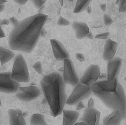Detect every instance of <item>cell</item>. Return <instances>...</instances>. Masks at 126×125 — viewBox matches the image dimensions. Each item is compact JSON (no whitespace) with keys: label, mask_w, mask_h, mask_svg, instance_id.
Wrapping results in <instances>:
<instances>
[{"label":"cell","mask_w":126,"mask_h":125,"mask_svg":"<svg viewBox=\"0 0 126 125\" xmlns=\"http://www.w3.org/2000/svg\"><path fill=\"white\" fill-rule=\"evenodd\" d=\"M47 16L38 13L24 19L10 33L9 45L12 50L31 53L39 38Z\"/></svg>","instance_id":"6da1fadb"},{"label":"cell","mask_w":126,"mask_h":125,"mask_svg":"<svg viewBox=\"0 0 126 125\" xmlns=\"http://www.w3.org/2000/svg\"><path fill=\"white\" fill-rule=\"evenodd\" d=\"M92 93L108 107L119 111L126 117L125 91L116 77L111 81H97L91 86Z\"/></svg>","instance_id":"7a4b0ae2"},{"label":"cell","mask_w":126,"mask_h":125,"mask_svg":"<svg viewBox=\"0 0 126 125\" xmlns=\"http://www.w3.org/2000/svg\"><path fill=\"white\" fill-rule=\"evenodd\" d=\"M40 84L52 115L56 117L62 113L67 100L63 76L58 73L53 72L44 76Z\"/></svg>","instance_id":"3957f363"},{"label":"cell","mask_w":126,"mask_h":125,"mask_svg":"<svg viewBox=\"0 0 126 125\" xmlns=\"http://www.w3.org/2000/svg\"><path fill=\"white\" fill-rule=\"evenodd\" d=\"M11 77L17 82H29L30 76L26 61L22 54L16 57L13 65Z\"/></svg>","instance_id":"277c9868"},{"label":"cell","mask_w":126,"mask_h":125,"mask_svg":"<svg viewBox=\"0 0 126 125\" xmlns=\"http://www.w3.org/2000/svg\"><path fill=\"white\" fill-rule=\"evenodd\" d=\"M92 93L91 87L79 83L75 86L73 90L66 100V104L69 105L77 104L78 102L88 98Z\"/></svg>","instance_id":"5b68a950"},{"label":"cell","mask_w":126,"mask_h":125,"mask_svg":"<svg viewBox=\"0 0 126 125\" xmlns=\"http://www.w3.org/2000/svg\"><path fill=\"white\" fill-rule=\"evenodd\" d=\"M63 61V81L65 84L75 87L79 83V79L76 73L74 65L69 58L64 59Z\"/></svg>","instance_id":"8992f818"},{"label":"cell","mask_w":126,"mask_h":125,"mask_svg":"<svg viewBox=\"0 0 126 125\" xmlns=\"http://www.w3.org/2000/svg\"><path fill=\"white\" fill-rule=\"evenodd\" d=\"M19 88V82L12 79L11 73H0V92L8 94L13 93L18 91Z\"/></svg>","instance_id":"52a82bcc"},{"label":"cell","mask_w":126,"mask_h":125,"mask_svg":"<svg viewBox=\"0 0 126 125\" xmlns=\"http://www.w3.org/2000/svg\"><path fill=\"white\" fill-rule=\"evenodd\" d=\"M18 90L19 92L16 94V97L18 99L25 102L34 100L41 94L40 89L35 86L20 87Z\"/></svg>","instance_id":"ba28073f"},{"label":"cell","mask_w":126,"mask_h":125,"mask_svg":"<svg viewBox=\"0 0 126 125\" xmlns=\"http://www.w3.org/2000/svg\"><path fill=\"white\" fill-rule=\"evenodd\" d=\"M100 76V69L96 64H92L86 69L79 80V83L91 87L97 81Z\"/></svg>","instance_id":"9c48e42d"},{"label":"cell","mask_w":126,"mask_h":125,"mask_svg":"<svg viewBox=\"0 0 126 125\" xmlns=\"http://www.w3.org/2000/svg\"><path fill=\"white\" fill-rule=\"evenodd\" d=\"M101 112L94 108H86L85 110L82 122L87 125H99Z\"/></svg>","instance_id":"30bf717a"},{"label":"cell","mask_w":126,"mask_h":125,"mask_svg":"<svg viewBox=\"0 0 126 125\" xmlns=\"http://www.w3.org/2000/svg\"><path fill=\"white\" fill-rule=\"evenodd\" d=\"M122 65L120 58H112L108 61L107 66V80L111 81L117 77Z\"/></svg>","instance_id":"8fae6325"},{"label":"cell","mask_w":126,"mask_h":125,"mask_svg":"<svg viewBox=\"0 0 126 125\" xmlns=\"http://www.w3.org/2000/svg\"><path fill=\"white\" fill-rule=\"evenodd\" d=\"M50 42L53 55L57 60L62 61L69 58L68 52L59 41L53 39L50 40Z\"/></svg>","instance_id":"7c38bea8"},{"label":"cell","mask_w":126,"mask_h":125,"mask_svg":"<svg viewBox=\"0 0 126 125\" xmlns=\"http://www.w3.org/2000/svg\"><path fill=\"white\" fill-rule=\"evenodd\" d=\"M118 48V43L113 40L108 39L105 42L103 58L104 60L109 61L114 58Z\"/></svg>","instance_id":"4fadbf2b"},{"label":"cell","mask_w":126,"mask_h":125,"mask_svg":"<svg viewBox=\"0 0 126 125\" xmlns=\"http://www.w3.org/2000/svg\"><path fill=\"white\" fill-rule=\"evenodd\" d=\"M10 125H26V123L21 111L19 109L8 110Z\"/></svg>","instance_id":"5bb4252c"},{"label":"cell","mask_w":126,"mask_h":125,"mask_svg":"<svg viewBox=\"0 0 126 125\" xmlns=\"http://www.w3.org/2000/svg\"><path fill=\"white\" fill-rule=\"evenodd\" d=\"M125 119L119 111L114 110L111 113L104 117L103 120V124L120 125L121 121Z\"/></svg>","instance_id":"9a60e30c"},{"label":"cell","mask_w":126,"mask_h":125,"mask_svg":"<svg viewBox=\"0 0 126 125\" xmlns=\"http://www.w3.org/2000/svg\"><path fill=\"white\" fill-rule=\"evenodd\" d=\"M73 28L78 39H82L85 38L89 34L90 30L86 23L80 22H74L73 23Z\"/></svg>","instance_id":"2e32d148"},{"label":"cell","mask_w":126,"mask_h":125,"mask_svg":"<svg viewBox=\"0 0 126 125\" xmlns=\"http://www.w3.org/2000/svg\"><path fill=\"white\" fill-rule=\"evenodd\" d=\"M63 125H74L79 116V113L77 111L63 110Z\"/></svg>","instance_id":"e0dca14e"},{"label":"cell","mask_w":126,"mask_h":125,"mask_svg":"<svg viewBox=\"0 0 126 125\" xmlns=\"http://www.w3.org/2000/svg\"><path fill=\"white\" fill-rule=\"evenodd\" d=\"M15 56L12 51L0 46V62L1 66H3L9 62Z\"/></svg>","instance_id":"ac0fdd59"},{"label":"cell","mask_w":126,"mask_h":125,"mask_svg":"<svg viewBox=\"0 0 126 125\" xmlns=\"http://www.w3.org/2000/svg\"><path fill=\"white\" fill-rule=\"evenodd\" d=\"M30 125H48L46 122L45 116L39 113H34L31 116Z\"/></svg>","instance_id":"d6986e66"},{"label":"cell","mask_w":126,"mask_h":125,"mask_svg":"<svg viewBox=\"0 0 126 125\" xmlns=\"http://www.w3.org/2000/svg\"><path fill=\"white\" fill-rule=\"evenodd\" d=\"M91 1V0H78L75 7L74 12L78 14L82 12L87 7Z\"/></svg>","instance_id":"ffe728a7"},{"label":"cell","mask_w":126,"mask_h":125,"mask_svg":"<svg viewBox=\"0 0 126 125\" xmlns=\"http://www.w3.org/2000/svg\"><path fill=\"white\" fill-rule=\"evenodd\" d=\"M33 67L38 74H42L43 67H42V63L38 61L34 63V64L33 65Z\"/></svg>","instance_id":"44dd1931"},{"label":"cell","mask_w":126,"mask_h":125,"mask_svg":"<svg viewBox=\"0 0 126 125\" xmlns=\"http://www.w3.org/2000/svg\"><path fill=\"white\" fill-rule=\"evenodd\" d=\"M57 24L59 26H67L70 25L69 21L62 17H60L58 19Z\"/></svg>","instance_id":"7402d4cb"},{"label":"cell","mask_w":126,"mask_h":125,"mask_svg":"<svg viewBox=\"0 0 126 125\" xmlns=\"http://www.w3.org/2000/svg\"><path fill=\"white\" fill-rule=\"evenodd\" d=\"M34 6L37 8H40L46 3V0H31Z\"/></svg>","instance_id":"603a6c76"},{"label":"cell","mask_w":126,"mask_h":125,"mask_svg":"<svg viewBox=\"0 0 126 125\" xmlns=\"http://www.w3.org/2000/svg\"><path fill=\"white\" fill-rule=\"evenodd\" d=\"M103 21H104V23L105 24V25L107 26L110 25L113 22V21L112 19L111 18V17L107 14H104V17H103Z\"/></svg>","instance_id":"cb8c5ba5"},{"label":"cell","mask_w":126,"mask_h":125,"mask_svg":"<svg viewBox=\"0 0 126 125\" xmlns=\"http://www.w3.org/2000/svg\"><path fill=\"white\" fill-rule=\"evenodd\" d=\"M109 35H110V33L109 32L103 33L96 35L95 36V38L98 39H102V40L107 39L109 37Z\"/></svg>","instance_id":"d4e9b609"},{"label":"cell","mask_w":126,"mask_h":125,"mask_svg":"<svg viewBox=\"0 0 126 125\" xmlns=\"http://www.w3.org/2000/svg\"><path fill=\"white\" fill-rule=\"evenodd\" d=\"M120 4L119 12H125L126 11V0H122Z\"/></svg>","instance_id":"484cf974"},{"label":"cell","mask_w":126,"mask_h":125,"mask_svg":"<svg viewBox=\"0 0 126 125\" xmlns=\"http://www.w3.org/2000/svg\"><path fill=\"white\" fill-rule=\"evenodd\" d=\"M76 57L80 62H84L85 60V57L84 55L81 53H77L76 54Z\"/></svg>","instance_id":"4316f807"},{"label":"cell","mask_w":126,"mask_h":125,"mask_svg":"<svg viewBox=\"0 0 126 125\" xmlns=\"http://www.w3.org/2000/svg\"><path fill=\"white\" fill-rule=\"evenodd\" d=\"M10 22L14 26H16L18 24V21L16 17H12L10 18Z\"/></svg>","instance_id":"83f0119b"},{"label":"cell","mask_w":126,"mask_h":125,"mask_svg":"<svg viewBox=\"0 0 126 125\" xmlns=\"http://www.w3.org/2000/svg\"><path fill=\"white\" fill-rule=\"evenodd\" d=\"M94 99L92 98H90L88 101V103H87V108H94Z\"/></svg>","instance_id":"f1b7e54d"},{"label":"cell","mask_w":126,"mask_h":125,"mask_svg":"<svg viewBox=\"0 0 126 125\" xmlns=\"http://www.w3.org/2000/svg\"><path fill=\"white\" fill-rule=\"evenodd\" d=\"M77 104V106L76 107V110H77V111H79L83 108L86 107L85 105L84 104L83 102H82V101L78 102Z\"/></svg>","instance_id":"f546056e"},{"label":"cell","mask_w":126,"mask_h":125,"mask_svg":"<svg viewBox=\"0 0 126 125\" xmlns=\"http://www.w3.org/2000/svg\"><path fill=\"white\" fill-rule=\"evenodd\" d=\"M15 2L20 5L25 4L29 0H14Z\"/></svg>","instance_id":"4dcf8cb0"},{"label":"cell","mask_w":126,"mask_h":125,"mask_svg":"<svg viewBox=\"0 0 126 125\" xmlns=\"http://www.w3.org/2000/svg\"><path fill=\"white\" fill-rule=\"evenodd\" d=\"M10 23V21L8 19H3L0 22V25H7L9 24Z\"/></svg>","instance_id":"1f68e13d"},{"label":"cell","mask_w":126,"mask_h":125,"mask_svg":"<svg viewBox=\"0 0 126 125\" xmlns=\"http://www.w3.org/2000/svg\"><path fill=\"white\" fill-rule=\"evenodd\" d=\"M5 37V34H4V32H3L2 29L1 28L0 24V39L3 38Z\"/></svg>","instance_id":"d6a6232c"},{"label":"cell","mask_w":126,"mask_h":125,"mask_svg":"<svg viewBox=\"0 0 126 125\" xmlns=\"http://www.w3.org/2000/svg\"><path fill=\"white\" fill-rule=\"evenodd\" d=\"M100 8L101 9V10L103 11V12H105L106 10V4L105 3H103L100 5Z\"/></svg>","instance_id":"836d02e7"},{"label":"cell","mask_w":126,"mask_h":125,"mask_svg":"<svg viewBox=\"0 0 126 125\" xmlns=\"http://www.w3.org/2000/svg\"><path fill=\"white\" fill-rule=\"evenodd\" d=\"M74 125H87L86 123H85L84 122H78L77 123H75Z\"/></svg>","instance_id":"e575fe53"},{"label":"cell","mask_w":126,"mask_h":125,"mask_svg":"<svg viewBox=\"0 0 126 125\" xmlns=\"http://www.w3.org/2000/svg\"><path fill=\"white\" fill-rule=\"evenodd\" d=\"M4 7H5V6L4 4L0 5V12H2L4 10Z\"/></svg>","instance_id":"d590c367"},{"label":"cell","mask_w":126,"mask_h":125,"mask_svg":"<svg viewBox=\"0 0 126 125\" xmlns=\"http://www.w3.org/2000/svg\"><path fill=\"white\" fill-rule=\"evenodd\" d=\"M7 2H8L7 0H0V5L4 4L5 3Z\"/></svg>","instance_id":"8d00e7d4"},{"label":"cell","mask_w":126,"mask_h":125,"mask_svg":"<svg viewBox=\"0 0 126 125\" xmlns=\"http://www.w3.org/2000/svg\"><path fill=\"white\" fill-rule=\"evenodd\" d=\"M86 37H88V38H90V39H93V35H92V34L90 32V33H89V34L87 35V36H86Z\"/></svg>","instance_id":"74e56055"},{"label":"cell","mask_w":126,"mask_h":125,"mask_svg":"<svg viewBox=\"0 0 126 125\" xmlns=\"http://www.w3.org/2000/svg\"><path fill=\"white\" fill-rule=\"evenodd\" d=\"M87 11H88V13L90 14V13H91V12H92V9H91V7H88V10H87Z\"/></svg>","instance_id":"f35d334b"},{"label":"cell","mask_w":126,"mask_h":125,"mask_svg":"<svg viewBox=\"0 0 126 125\" xmlns=\"http://www.w3.org/2000/svg\"><path fill=\"white\" fill-rule=\"evenodd\" d=\"M59 2L61 4V6H63V3H64V0H59Z\"/></svg>","instance_id":"ab89813d"},{"label":"cell","mask_w":126,"mask_h":125,"mask_svg":"<svg viewBox=\"0 0 126 125\" xmlns=\"http://www.w3.org/2000/svg\"><path fill=\"white\" fill-rule=\"evenodd\" d=\"M122 0H117V1H116V4H118V3H120V2Z\"/></svg>","instance_id":"60d3db41"},{"label":"cell","mask_w":126,"mask_h":125,"mask_svg":"<svg viewBox=\"0 0 126 125\" xmlns=\"http://www.w3.org/2000/svg\"><path fill=\"white\" fill-rule=\"evenodd\" d=\"M69 1H72L73 0H68Z\"/></svg>","instance_id":"b9f144b4"},{"label":"cell","mask_w":126,"mask_h":125,"mask_svg":"<svg viewBox=\"0 0 126 125\" xmlns=\"http://www.w3.org/2000/svg\"><path fill=\"white\" fill-rule=\"evenodd\" d=\"M103 125H104V124H103Z\"/></svg>","instance_id":"7bdbcfd3"}]
</instances>
